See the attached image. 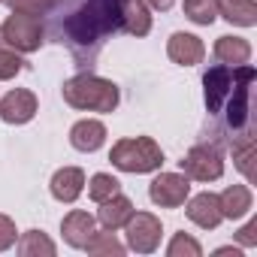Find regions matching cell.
<instances>
[{
  "label": "cell",
  "instance_id": "23",
  "mask_svg": "<svg viewBox=\"0 0 257 257\" xmlns=\"http://www.w3.org/2000/svg\"><path fill=\"white\" fill-rule=\"evenodd\" d=\"M115 194H121V182H118L112 173H94V176H91V182H88V197H91L94 203H103V200H109V197H115Z\"/></svg>",
  "mask_w": 257,
  "mask_h": 257
},
{
  "label": "cell",
  "instance_id": "12",
  "mask_svg": "<svg viewBox=\"0 0 257 257\" xmlns=\"http://www.w3.org/2000/svg\"><path fill=\"white\" fill-rule=\"evenodd\" d=\"M106 143V124L97 118H82L70 127V146L82 155H94Z\"/></svg>",
  "mask_w": 257,
  "mask_h": 257
},
{
  "label": "cell",
  "instance_id": "29",
  "mask_svg": "<svg viewBox=\"0 0 257 257\" xmlns=\"http://www.w3.org/2000/svg\"><path fill=\"white\" fill-rule=\"evenodd\" d=\"M236 242L245 245V248H254V245H257V218H251V221L236 233Z\"/></svg>",
  "mask_w": 257,
  "mask_h": 257
},
{
  "label": "cell",
  "instance_id": "16",
  "mask_svg": "<svg viewBox=\"0 0 257 257\" xmlns=\"http://www.w3.org/2000/svg\"><path fill=\"white\" fill-rule=\"evenodd\" d=\"M218 203H221L224 221H239V218H245V215L251 212L254 194H251L248 185H230V188H224V191L218 194Z\"/></svg>",
  "mask_w": 257,
  "mask_h": 257
},
{
  "label": "cell",
  "instance_id": "31",
  "mask_svg": "<svg viewBox=\"0 0 257 257\" xmlns=\"http://www.w3.org/2000/svg\"><path fill=\"white\" fill-rule=\"evenodd\" d=\"M215 254H233V257H242V251H239V248H233V245H230V248H218Z\"/></svg>",
  "mask_w": 257,
  "mask_h": 257
},
{
  "label": "cell",
  "instance_id": "26",
  "mask_svg": "<svg viewBox=\"0 0 257 257\" xmlns=\"http://www.w3.org/2000/svg\"><path fill=\"white\" fill-rule=\"evenodd\" d=\"M200 254H203V245L188 233H176L167 245V257H200Z\"/></svg>",
  "mask_w": 257,
  "mask_h": 257
},
{
  "label": "cell",
  "instance_id": "27",
  "mask_svg": "<svg viewBox=\"0 0 257 257\" xmlns=\"http://www.w3.org/2000/svg\"><path fill=\"white\" fill-rule=\"evenodd\" d=\"M13 13H28V16H49L55 10V0H7Z\"/></svg>",
  "mask_w": 257,
  "mask_h": 257
},
{
  "label": "cell",
  "instance_id": "9",
  "mask_svg": "<svg viewBox=\"0 0 257 257\" xmlns=\"http://www.w3.org/2000/svg\"><path fill=\"white\" fill-rule=\"evenodd\" d=\"M37 109H40L37 94L28 88H16V91L4 94V100H0V118L7 124H28V121H34Z\"/></svg>",
  "mask_w": 257,
  "mask_h": 257
},
{
  "label": "cell",
  "instance_id": "21",
  "mask_svg": "<svg viewBox=\"0 0 257 257\" xmlns=\"http://www.w3.org/2000/svg\"><path fill=\"white\" fill-rule=\"evenodd\" d=\"M58 245L43 230H28L19 236V254L22 257H55Z\"/></svg>",
  "mask_w": 257,
  "mask_h": 257
},
{
  "label": "cell",
  "instance_id": "4",
  "mask_svg": "<svg viewBox=\"0 0 257 257\" xmlns=\"http://www.w3.org/2000/svg\"><path fill=\"white\" fill-rule=\"evenodd\" d=\"M109 161L121 173L146 176V173H158L164 167V152L152 137H124L112 146Z\"/></svg>",
  "mask_w": 257,
  "mask_h": 257
},
{
  "label": "cell",
  "instance_id": "17",
  "mask_svg": "<svg viewBox=\"0 0 257 257\" xmlns=\"http://www.w3.org/2000/svg\"><path fill=\"white\" fill-rule=\"evenodd\" d=\"M97 206H100L97 209V221H100L103 230H121L127 224V218L137 212L131 197H124V194H115V197H109V200H103Z\"/></svg>",
  "mask_w": 257,
  "mask_h": 257
},
{
  "label": "cell",
  "instance_id": "6",
  "mask_svg": "<svg viewBox=\"0 0 257 257\" xmlns=\"http://www.w3.org/2000/svg\"><path fill=\"white\" fill-rule=\"evenodd\" d=\"M179 164H182V173L194 182H218L224 176V155L218 146H209V143L194 146Z\"/></svg>",
  "mask_w": 257,
  "mask_h": 257
},
{
  "label": "cell",
  "instance_id": "7",
  "mask_svg": "<svg viewBox=\"0 0 257 257\" xmlns=\"http://www.w3.org/2000/svg\"><path fill=\"white\" fill-rule=\"evenodd\" d=\"M124 233H127V248L137 251V254H152L161 248V236H164V227H161V218L152 215V212H134L124 224Z\"/></svg>",
  "mask_w": 257,
  "mask_h": 257
},
{
  "label": "cell",
  "instance_id": "22",
  "mask_svg": "<svg viewBox=\"0 0 257 257\" xmlns=\"http://www.w3.org/2000/svg\"><path fill=\"white\" fill-rule=\"evenodd\" d=\"M85 251L88 254H94V257H121L124 251H127V245L124 242H118V236H115V230H94L91 233V239L85 242Z\"/></svg>",
  "mask_w": 257,
  "mask_h": 257
},
{
  "label": "cell",
  "instance_id": "19",
  "mask_svg": "<svg viewBox=\"0 0 257 257\" xmlns=\"http://www.w3.org/2000/svg\"><path fill=\"white\" fill-rule=\"evenodd\" d=\"M218 16L236 28L257 25V4L254 0H218Z\"/></svg>",
  "mask_w": 257,
  "mask_h": 257
},
{
  "label": "cell",
  "instance_id": "10",
  "mask_svg": "<svg viewBox=\"0 0 257 257\" xmlns=\"http://www.w3.org/2000/svg\"><path fill=\"white\" fill-rule=\"evenodd\" d=\"M167 55L173 64L179 67H197L203 58H206V46L197 34H185V31H176L170 40H167Z\"/></svg>",
  "mask_w": 257,
  "mask_h": 257
},
{
  "label": "cell",
  "instance_id": "15",
  "mask_svg": "<svg viewBox=\"0 0 257 257\" xmlns=\"http://www.w3.org/2000/svg\"><path fill=\"white\" fill-rule=\"evenodd\" d=\"M94 230H97V218L88 215L85 209H73L61 221V233H64V242L70 248H85V242L91 239Z\"/></svg>",
  "mask_w": 257,
  "mask_h": 257
},
{
  "label": "cell",
  "instance_id": "8",
  "mask_svg": "<svg viewBox=\"0 0 257 257\" xmlns=\"http://www.w3.org/2000/svg\"><path fill=\"white\" fill-rule=\"evenodd\" d=\"M191 197V179L185 173H158L149 185V200L161 209H179Z\"/></svg>",
  "mask_w": 257,
  "mask_h": 257
},
{
  "label": "cell",
  "instance_id": "1",
  "mask_svg": "<svg viewBox=\"0 0 257 257\" xmlns=\"http://www.w3.org/2000/svg\"><path fill=\"white\" fill-rule=\"evenodd\" d=\"M257 73L251 64H215L203 76V97L209 115H224L233 134H242L251 127V85Z\"/></svg>",
  "mask_w": 257,
  "mask_h": 257
},
{
  "label": "cell",
  "instance_id": "20",
  "mask_svg": "<svg viewBox=\"0 0 257 257\" xmlns=\"http://www.w3.org/2000/svg\"><path fill=\"white\" fill-rule=\"evenodd\" d=\"M233 164L251 185L254 182V134H251V127L233 137Z\"/></svg>",
  "mask_w": 257,
  "mask_h": 257
},
{
  "label": "cell",
  "instance_id": "25",
  "mask_svg": "<svg viewBox=\"0 0 257 257\" xmlns=\"http://www.w3.org/2000/svg\"><path fill=\"white\" fill-rule=\"evenodd\" d=\"M25 70V58L0 40V82H10Z\"/></svg>",
  "mask_w": 257,
  "mask_h": 257
},
{
  "label": "cell",
  "instance_id": "24",
  "mask_svg": "<svg viewBox=\"0 0 257 257\" xmlns=\"http://www.w3.org/2000/svg\"><path fill=\"white\" fill-rule=\"evenodd\" d=\"M185 16H188V22L209 28L218 19V0H185Z\"/></svg>",
  "mask_w": 257,
  "mask_h": 257
},
{
  "label": "cell",
  "instance_id": "2",
  "mask_svg": "<svg viewBox=\"0 0 257 257\" xmlns=\"http://www.w3.org/2000/svg\"><path fill=\"white\" fill-rule=\"evenodd\" d=\"M121 31V7L118 0H76L73 10L58 19L55 37L58 43H67L73 52L79 46H100L106 37Z\"/></svg>",
  "mask_w": 257,
  "mask_h": 257
},
{
  "label": "cell",
  "instance_id": "18",
  "mask_svg": "<svg viewBox=\"0 0 257 257\" xmlns=\"http://www.w3.org/2000/svg\"><path fill=\"white\" fill-rule=\"evenodd\" d=\"M212 52H215L218 64H230V67H239V64L251 61V43L245 37H218Z\"/></svg>",
  "mask_w": 257,
  "mask_h": 257
},
{
  "label": "cell",
  "instance_id": "5",
  "mask_svg": "<svg viewBox=\"0 0 257 257\" xmlns=\"http://www.w3.org/2000/svg\"><path fill=\"white\" fill-rule=\"evenodd\" d=\"M0 40L10 49H16L19 55H31L43 46L46 40V25L40 16H28V13H13L4 25H0Z\"/></svg>",
  "mask_w": 257,
  "mask_h": 257
},
{
  "label": "cell",
  "instance_id": "14",
  "mask_svg": "<svg viewBox=\"0 0 257 257\" xmlns=\"http://www.w3.org/2000/svg\"><path fill=\"white\" fill-rule=\"evenodd\" d=\"M49 191L58 203H76L85 191V173L79 167H61L52 182H49Z\"/></svg>",
  "mask_w": 257,
  "mask_h": 257
},
{
  "label": "cell",
  "instance_id": "13",
  "mask_svg": "<svg viewBox=\"0 0 257 257\" xmlns=\"http://www.w3.org/2000/svg\"><path fill=\"white\" fill-rule=\"evenodd\" d=\"M121 7V31L131 37H149L152 34V10L146 0H118Z\"/></svg>",
  "mask_w": 257,
  "mask_h": 257
},
{
  "label": "cell",
  "instance_id": "28",
  "mask_svg": "<svg viewBox=\"0 0 257 257\" xmlns=\"http://www.w3.org/2000/svg\"><path fill=\"white\" fill-rule=\"evenodd\" d=\"M16 242H19V230H16V221H13L10 215H0V251H10Z\"/></svg>",
  "mask_w": 257,
  "mask_h": 257
},
{
  "label": "cell",
  "instance_id": "30",
  "mask_svg": "<svg viewBox=\"0 0 257 257\" xmlns=\"http://www.w3.org/2000/svg\"><path fill=\"white\" fill-rule=\"evenodd\" d=\"M146 4H149V10L167 13V10H173V4H176V0H146Z\"/></svg>",
  "mask_w": 257,
  "mask_h": 257
},
{
  "label": "cell",
  "instance_id": "3",
  "mask_svg": "<svg viewBox=\"0 0 257 257\" xmlns=\"http://www.w3.org/2000/svg\"><path fill=\"white\" fill-rule=\"evenodd\" d=\"M61 94H64V103L79 112H115L118 100H121L118 85L97 73H79V76L67 79Z\"/></svg>",
  "mask_w": 257,
  "mask_h": 257
},
{
  "label": "cell",
  "instance_id": "11",
  "mask_svg": "<svg viewBox=\"0 0 257 257\" xmlns=\"http://www.w3.org/2000/svg\"><path fill=\"white\" fill-rule=\"evenodd\" d=\"M185 215H188L197 227H203V230H215V227L224 221L218 194H212V191H203V194H197V197H188V200H185Z\"/></svg>",
  "mask_w": 257,
  "mask_h": 257
}]
</instances>
